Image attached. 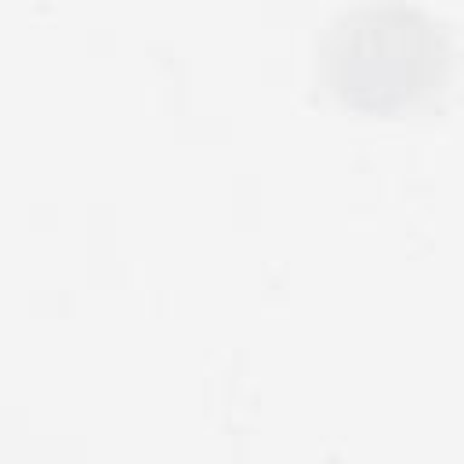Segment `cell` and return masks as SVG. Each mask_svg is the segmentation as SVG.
<instances>
[{"label":"cell","mask_w":464,"mask_h":464,"mask_svg":"<svg viewBox=\"0 0 464 464\" xmlns=\"http://www.w3.org/2000/svg\"><path fill=\"white\" fill-rule=\"evenodd\" d=\"M450 29L410 0H352L323 25L315 69L352 112L399 116L435 102L453 76Z\"/></svg>","instance_id":"obj_1"}]
</instances>
